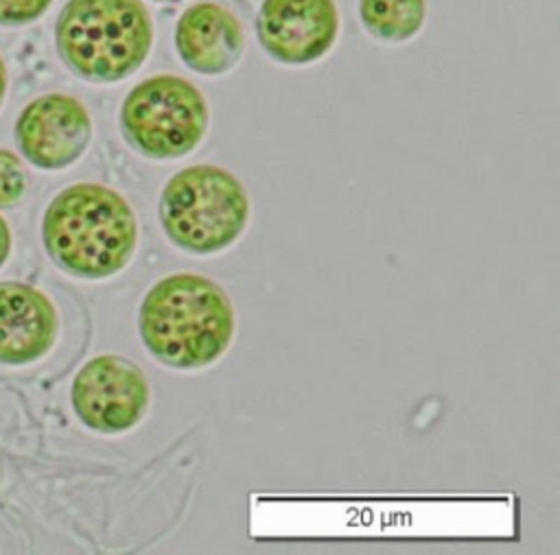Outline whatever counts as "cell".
Here are the masks:
<instances>
[{
	"label": "cell",
	"mask_w": 560,
	"mask_h": 555,
	"mask_svg": "<svg viewBox=\"0 0 560 555\" xmlns=\"http://www.w3.org/2000/svg\"><path fill=\"white\" fill-rule=\"evenodd\" d=\"M249 212L243 181L217 164H192L171 175L158 205L166 238L192 256L230 249L243 236Z\"/></svg>",
	"instance_id": "cell-4"
},
{
	"label": "cell",
	"mask_w": 560,
	"mask_h": 555,
	"mask_svg": "<svg viewBox=\"0 0 560 555\" xmlns=\"http://www.w3.org/2000/svg\"><path fill=\"white\" fill-rule=\"evenodd\" d=\"M138 332L158 363L192 371L210 367L230 350L236 315L230 295L214 280L173 273L147 291Z\"/></svg>",
	"instance_id": "cell-1"
},
{
	"label": "cell",
	"mask_w": 560,
	"mask_h": 555,
	"mask_svg": "<svg viewBox=\"0 0 560 555\" xmlns=\"http://www.w3.org/2000/svg\"><path fill=\"white\" fill-rule=\"evenodd\" d=\"M42 238L61 271L83 280H105L133 258L138 219L120 192L103 184H74L50 201Z\"/></svg>",
	"instance_id": "cell-2"
},
{
	"label": "cell",
	"mask_w": 560,
	"mask_h": 555,
	"mask_svg": "<svg viewBox=\"0 0 560 555\" xmlns=\"http://www.w3.org/2000/svg\"><path fill=\"white\" fill-rule=\"evenodd\" d=\"M52 0H0V24L24 26L42 17Z\"/></svg>",
	"instance_id": "cell-13"
},
{
	"label": "cell",
	"mask_w": 560,
	"mask_h": 555,
	"mask_svg": "<svg viewBox=\"0 0 560 555\" xmlns=\"http://www.w3.org/2000/svg\"><path fill=\"white\" fill-rule=\"evenodd\" d=\"M363 26L381 42H407L420 33L427 17L424 0H359Z\"/></svg>",
	"instance_id": "cell-11"
},
{
	"label": "cell",
	"mask_w": 560,
	"mask_h": 555,
	"mask_svg": "<svg viewBox=\"0 0 560 555\" xmlns=\"http://www.w3.org/2000/svg\"><path fill=\"white\" fill-rule=\"evenodd\" d=\"M26 190V173L11 151L0 149V208L15 205Z\"/></svg>",
	"instance_id": "cell-12"
},
{
	"label": "cell",
	"mask_w": 560,
	"mask_h": 555,
	"mask_svg": "<svg viewBox=\"0 0 560 555\" xmlns=\"http://www.w3.org/2000/svg\"><path fill=\"white\" fill-rule=\"evenodd\" d=\"M92 140V118L85 105L61 92L28 103L15 122V142L37 168L59 170L74 164Z\"/></svg>",
	"instance_id": "cell-8"
},
{
	"label": "cell",
	"mask_w": 560,
	"mask_h": 555,
	"mask_svg": "<svg viewBox=\"0 0 560 555\" xmlns=\"http://www.w3.org/2000/svg\"><path fill=\"white\" fill-rule=\"evenodd\" d=\"M256 35L273 61L306 66L335 46L339 11L335 0H265L256 15Z\"/></svg>",
	"instance_id": "cell-7"
},
{
	"label": "cell",
	"mask_w": 560,
	"mask_h": 555,
	"mask_svg": "<svg viewBox=\"0 0 560 555\" xmlns=\"http://www.w3.org/2000/svg\"><path fill=\"white\" fill-rule=\"evenodd\" d=\"M208 127L206 96L177 74H155L140 81L120 105L122 138L149 160H177L192 153Z\"/></svg>",
	"instance_id": "cell-5"
},
{
	"label": "cell",
	"mask_w": 560,
	"mask_h": 555,
	"mask_svg": "<svg viewBox=\"0 0 560 555\" xmlns=\"http://www.w3.org/2000/svg\"><path fill=\"white\" fill-rule=\"evenodd\" d=\"M151 404L144 371L118 354L90 358L74 376L72 406L81 424L103 435L136 428Z\"/></svg>",
	"instance_id": "cell-6"
},
{
	"label": "cell",
	"mask_w": 560,
	"mask_h": 555,
	"mask_svg": "<svg viewBox=\"0 0 560 555\" xmlns=\"http://www.w3.org/2000/svg\"><path fill=\"white\" fill-rule=\"evenodd\" d=\"M175 50L188 70L221 76L241 61L245 33L238 17L223 4L197 2L175 24Z\"/></svg>",
	"instance_id": "cell-9"
},
{
	"label": "cell",
	"mask_w": 560,
	"mask_h": 555,
	"mask_svg": "<svg viewBox=\"0 0 560 555\" xmlns=\"http://www.w3.org/2000/svg\"><path fill=\"white\" fill-rule=\"evenodd\" d=\"M153 2H164V4H173V2H179V0H153Z\"/></svg>",
	"instance_id": "cell-16"
},
{
	"label": "cell",
	"mask_w": 560,
	"mask_h": 555,
	"mask_svg": "<svg viewBox=\"0 0 560 555\" xmlns=\"http://www.w3.org/2000/svg\"><path fill=\"white\" fill-rule=\"evenodd\" d=\"M4 92H7V68H4V61L0 57V103L4 98Z\"/></svg>",
	"instance_id": "cell-15"
},
{
	"label": "cell",
	"mask_w": 560,
	"mask_h": 555,
	"mask_svg": "<svg viewBox=\"0 0 560 555\" xmlns=\"http://www.w3.org/2000/svg\"><path fill=\"white\" fill-rule=\"evenodd\" d=\"M61 61L92 83L133 74L153 46V22L140 0H68L57 17Z\"/></svg>",
	"instance_id": "cell-3"
},
{
	"label": "cell",
	"mask_w": 560,
	"mask_h": 555,
	"mask_svg": "<svg viewBox=\"0 0 560 555\" xmlns=\"http://www.w3.org/2000/svg\"><path fill=\"white\" fill-rule=\"evenodd\" d=\"M57 310L31 284L0 282V363L26 365L42 358L57 336Z\"/></svg>",
	"instance_id": "cell-10"
},
{
	"label": "cell",
	"mask_w": 560,
	"mask_h": 555,
	"mask_svg": "<svg viewBox=\"0 0 560 555\" xmlns=\"http://www.w3.org/2000/svg\"><path fill=\"white\" fill-rule=\"evenodd\" d=\"M9 249H11V232H9V225L4 223V219L0 216V267L9 258Z\"/></svg>",
	"instance_id": "cell-14"
}]
</instances>
